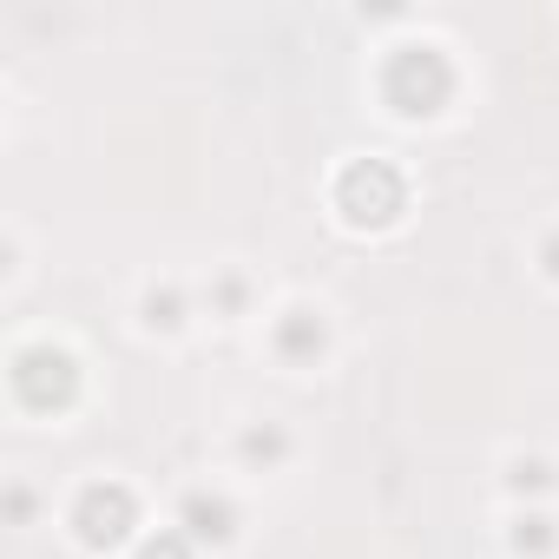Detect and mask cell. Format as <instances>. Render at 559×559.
Segmentation results:
<instances>
[{"label": "cell", "mask_w": 559, "mask_h": 559, "mask_svg": "<svg viewBox=\"0 0 559 559\" xmlns=\"http://www.w3.org/2000/svg\"><path fill=\"white\" fill-rule=\"evenodd\" d=\"M284 349H323V323H317L310 310H290V323H284Z\"/></svg>", "instance_id": "cell-3"}, {"label": "cell", "mask_w": 559, "mask_h": 559, "mask_svg": "<svg viewBox=\"0 0 559 559\" xmlns=\"http://www.w3.org/2000/svg\"><path fill=\"white\" fill-rule=\"evenodd\" d=\"M145 310H152V323H178V297H171V290H165V297L152 290V297H145Z\"/></svg>", "instance_id": "cell-6"}, {"label": "cell", "mask_w": 559, "mask_h": 559, "mask_svg": "<svg viewBox=\"0 0 559 559\" xmlns=\"http://www.w3.org/2000/svg\"><path fill=\"white\" fill-rule=\"evenodd\" d=\"M73 520H80V539L86 546H119L126 526H132V493L126 487H86Z\"/></svg>", "instance_id": "cell-1"}, {"label": "cell", "mask_w": 559, "mask_h": 559, "mask_svg": "<svg viewBox=\"0 0 559 559\" xmlns=\"http://www.w3.org/2000/svg\"><path fill=\"white\" fill-rule=\"evenodd\" d=\"M284 448H290V441L276 435V428H250V435H243V454H250V461H276Z\"/></svg>", "instance_id": "cell-4"}, {"label": "cell", "mask_w": 559, "mask_h": 559, "mask_svg": "<svg viewBox=\"0 0 559 559\" xmlns=\"http://www.w3.org/2000/svg\"><path fill=\"white\" fill-rule=\"evenodd\" d=\"M546 539H552V520L546 513H526L520 520V546H546Z\"/></svg>", "instance_id": "cell-5"}, {"label": "cell", "mask_w": 559, "mask_h": 559, "mask_svg": "<svg viewBox=\"0 0 559 559\" xmlns=\"http://www.w3.org/2000/svg\"><path fill=\"white\" fill-rule=\"evenodd\" d=\"M230 500H217V493H191L185 500V533L191 539H230Z\"/></svg>", "instance_id": "cell-2"}, {"label": "cell", "mask_w": 559, "mask_h": 559, "mask_svg": "<svg viewBox=\"0 0 559 559\" xmlns=\"http://www.w3.org/2000/svg\"><path fill=\"white\" fill-rule=\"evenodd\" d=\"M513 487H546V467H539V461H520V467H513Z\"/></svg>", "instance_id": "cell-7"}, {"label": "cell", "mask_w": 559, "mask_h": 559, "mask_svg": "<svg viewBox=\"0 0 559 559\" xmlns=\"http://www.w3.org/2000/svg\"><path fill=\"white\" fill-rule=\"evenodd\" d=\"M539 257H546V270H552V276H559V230H552V237H546V250H539Z\"/></svg>", "instance_id": "cell-9"}, {"label": "cell", "mask_w": 559, "mask_h": 559, "mask_svg": "<svg viewBox=\"0 0 559 559\" xmlns=\"http://www.w3.org/2000/svg\"><path fill=\"white\" fill-rule=\"evenodd\" d=\"M145 559H185V533H165V546H145Z\"/></svg>", "instance_id": "cell-8"}]
</instances>
